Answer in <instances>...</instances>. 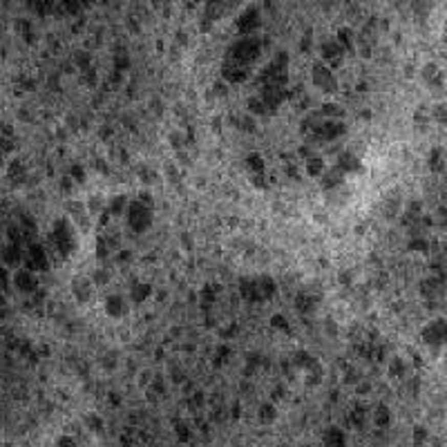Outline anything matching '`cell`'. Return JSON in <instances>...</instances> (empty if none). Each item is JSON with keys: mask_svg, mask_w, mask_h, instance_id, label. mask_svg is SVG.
<instances>
[{"mask_svg": "<svg viewBox=\"0 0 447 447\" xmlns=\"http://www.w3.org/2000/svg\"><path fill=\"white\" fill-rule=\"evenodd\" d=\"M90 60H92V56H90V52H85V50H81V52H76L74 54V63L78 65V67H83V70H90Z\"/></svg>", "mask_w": 447, "mask_h": 447, "instance_id": "ac0fdd59", "label": "cell"}, {"mask_svg": "<svg viewBox=\"0 0 447 447\" xmlns=\"http://www.w3.org/2000/svg\"><path fill=\"white\" fill-rule=\"evenodd\" d=\"M130 206V201L125 199V195H114L112 199H108V212L110 215H123Z\"/></svg>", "mask_w": 447, "mask_h": 447, "instance_id": "30bf717a", "label": "cell"}, {"mask_svg": "<svg viewBox=\"0 0 447 447\" xmlns=\"http://www.w3.org/2000/svg\"><path fill=\"white\" fill-rule=\"evenodd\" d=\"M311 78H313V83L317 85V88H322V92H335V88H338V81H335L333 72L329 70V65H324V63L313 65Z\"/></svg>", "mask_w": 447, "mask_h": 447, "instance_id": "3957f363", "label": "cell"}, {"mask_svg": "<svg viewBox=\"0 0 447 447\" xmlns=\"http://www.w3.org/2000/svg\"><path fill=\"white\" fill-rule=\"evenodd\" d=\"M58 447H76V440L72 436H60L58 438Z\"/></svg>", "mask_w": 447, "mask_h": 447, "instance_id": "7402d4cb", "label": "cell"}, {"mask_svg": "<svg viewBox=\"0 0 447 447\" xmlns=\"http://www.w3.org/2000/svg\"><path fill=\"white\" fill-rule=\"evenodd\" d=\"M405 363H402V358H394L391 360V365H389V373L391 376H396V378H400V376H405Z\"/></svg>", "mask_w": 447, "mask_h": 447, "instance_id": "e0dca14e", "label": "cell"}, {"mask_svg": "<svg viewBox=\"0 0 447 447\" xmlns=\"http://www.w3.org/2000/svg\"><path fill=\"white\" fill-rule=\"evenodd\" d=\"M248 168L253 170V173H262V170H264V159H262L260 155H250L248 157Z\"/></svg>", "mask_w": 447, "mask_h": 447, "instance_id": "d6986e66", "label": "cell"}, {"mask_svg": "<svg viewBox=\"0 0 447 447\" xmlns=\"http://www.w3.org/2000/svg\"><path fill=\"white\" fill-rule=\"evenodd\" d=\"M148 293H150L148 284H134V286H130V297H132V302H137V304L143 302V300L148 297Z\"/></svg>", "mask_w": 447, "mask_h": 447, "instance_id": "4fadbf2b", "label": "cell"}, {"mask_svg": "<svg viewBox=\"0 0 447 447\" xmlns=\"http://www.w3.org/2000/svg\"><path fill=\"white\" fill-rule=\"evenodd\" d=\"M14 282H16V286L20 291H25V293H29V291H36L38 289V280H36V275H34V271H29V268H20V271H16V275H14Z\"/></svg>", "mask_w": 447, "mask_h": 447, "instance_id": "5b68a950", "label": "cell"}, {"mask_svg": "<svg viewBox=\"0 0 447 447\" xmlns=\"http://www.w3.org/2000/svg\"><path fill=\"white\" fill-rule=\"evenodd\" d=\"M175 432H177V436H179V440H190L193 438V432H190V427H188V422H183V420H179L175 425Z\"/></svg>", "mask_w": 447, "mask_h": 447, "instance_id": "2e32d148", "label": "cell"}, {"mask_svg": "<svg viewBox=\"0 0 447 447\" xmlns=\"http://www.w3.org/2000/svg\"><path fill=\"white\" fill-rule=\"evenodd\" d=\"M257 27H260V11H257V7H248L237 18V32L242 36H253Z\"/></svg>", "mask_w": 447, "mask_h": 447, "instance_id": "277c9868", "label": "cell"}, {"mask_svg": "<svg viewBox=\"0 0 447 447\" xmlns=\"http://www.w3.org/2000/svg\"><path fill=\"white\" fill-rule=\"evenodd\" d=\"M105 311H108V315H112V317H121L127 311V307H125V297H121V295H110L108 300H105Z\"/></svg>", "mask_w": 447, "mask_h": 447, "instance_id": "ba28073f", "label": "cell"}, {"mask_svg": "<svg viewBox=\"0 0 447 447\" xmlns=\"http://www.w3.org/2000/svg\"><path fill=\"white\" fill-rule=\"evenodd\" d=\"M324 447H347V434L340 427H327L322 434Z\"/></svg>", "mask_w": 447, "mask_h": 447, "instance_id": "8992f818", "label": "cell"}, {"mask_svg": "<svg viewBox=\"0 0 447 447\" xmlns=\"http://www.w3.org/2000/svg\"><path fill=\"white\" fill-rule=\"evenodd\" d=\"M342 179H345V173H342V170H340L338 166H333L331 170H327V173L322 175L320 183H322V188H324V190H331V188L340 186V183H342Z\"/></svg>", "mask_w": 447, "mask_h": 447, "instance_id": "52a82bcc", "label": "cell"}, {"mask_svg": "<svg viewBox=\"0 0 447 447\" xmlns=\"http://www.w3.org/2000/svg\"><path fill=\"white\" fill-rule=\"evenodd\" d=\"M389 420H391V412H389V407H387V405H378L376 414H373V422H376V427L385 430V427L389 425Z\"/></svg>", "mask_w": 447, "mask_h": 447, "instance_id": "7c38bea8", "label": "cell"}, {"mask_svg": "<svg viewBox=\"0 0 447 447\" xmlns=\"http://www.w3.org/2000/svg\"><path fill=\"white\" fill-rule=\"evenodd\" d=\"M445 88H447V78H445Z\"/></svg>", "mask_w": 447, "mask_h": 447, "instance_id": "603a6c76", "label": "cell"}, {"mask_svg": "<svg viewBox=\"0 0 447 447\" xmlns=\"http://www.w3.org/2000/svg\"><path fill=\"white\" fill-rule=\"evenodd\" d=\"M304 173L309 177H322L327 173V166H324V159L322 157H309L304 159Z\"/></svg>", "mask_w": 447, "mask_h": 447, "instance_id": "9c48e42d", "label": "cell"}, {"mask_svg": "<svg viewBox=\"0 0 447 447\" xmlns=\"http://www.w3.org/2000/svg\"><path fill=\"white\" fill-rule=\"evenodd\" d=\"M422 342L430 349L447 347V322L445 320H432L425 329H422Z\"/></svg>", "mask_w": 447, "mask_h": 447, "instance_id": "7a4b0ae2", "label": "cell"}, {"mask_svg": "<svg viewBox=\"0 0 447 447\" xmlns=\"http://www.w3.org/2000/svg\"><path fill=\"white\" fill-rule=\"evenodd\" d=\"M430 114H432V119L434 121H438V123H447V105H443V103H438V105H434L432 110H430Z\"/></svg>", "mask_w": 447, "mask_h": 447, "instance_id": "9a60e30c", "label": "cell"}, {"mask_svg": "<svg viewBox=\"0 0 447 447\" xmlns=\"http://www.w3.org/2000/svg\"><path fill=\"white\" fill-rule=\"evenodd\" d=\"M125 219H127V226H130L134 232H143L152 222V206L134 199V201H130V206H127V210H125Z\"/></svg>", "mask_w": 447, "mask_h": 447, "instance_id": "6da1fadb", "label": "cell"}, {"mask_svg": "<svg viewBox=\"0 0 447 447\" xmlns=\"http://www.w3.org/2000/svg\"><path fill=\"white\" fill-rule=\"evenodd\" d=\"M72 291H74L76 300H81V302L90 300V293H92V284H90V280H85V278L74 280V286H72Z\"/></svg>", "mask_w": 447, "mask_h": 447, "instance_id": "8fae6325", "label": "cell"}, {"mask_svg": "<svg viewBox=\"0 0 447 447\" xmlns=\"http://www.w3.org/2000/svg\"><path fill=\"white\" fill-rule=\"evenodd\" d=\"M271 324H273L275 329H289V322H286V320H284V315H280V313L271 317Z\"/></svg>", "mask_w": 447, "mask_h": 447, "instance_id": "ffe728a7", "label": "cell"}, {"mask_svg": "<svg viewBox=\"0 0 447 447\" xmlns=\"http://www.w3.org/2000/svg\"><path fill=\"white\" fill-rule=\"evenodd\" d=\"M170 145H173V148H181V145H183V134L181 132L170 134Z\"/></svg>", "mask_w": 447, "mask_h": 447, "instance_id": "44dd1931", "label": "cell"}, {"mask_svg": "<svg viewBox=\"0 0 447 447\" xmlns=\"http://www.w3.org/2000/svg\"><path fill=\"white\" fill-rule=\"evenodd\" d=\"M275 416H278V409H275L273 402H264V405L260 407V420L262 422H273Z\"/></svg>", "mask_w": 447, "mask_h": 447, "instance_id": "5bb4252c", "label": "cell"}]
</instances>
